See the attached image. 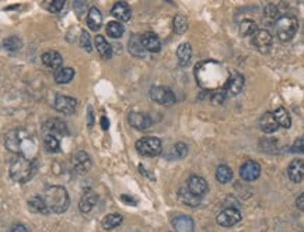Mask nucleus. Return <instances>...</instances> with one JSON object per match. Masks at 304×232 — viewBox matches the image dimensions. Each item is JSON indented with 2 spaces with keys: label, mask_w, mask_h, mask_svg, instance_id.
<instances>
[{
  "label": "nucleus",
  "mask_w": 304,
  "mask_h": 232,
  "mask_svg": "<svg viewBox=\"0 0 304 232\" xmlns=\"http://www.w3.org/2000/svg\"><path fill=\"white\" fill-rule=\"evenodd\" d=\"M5 144L9 151L35 161L34 157L37 156V144L31 135L24 129L10 130L9 133H6Z\"/></svg>",
  "instance_id": "1"
},
{
  "label": "nucleus",
  "mask_w": 304,
  "mask_h": 232,
  "mask_svg": "<svg viewBox=\"0 0 304 232\" xmlns=\"http://www.w3.org/2000/svg\"><path fill=\"white\" fill-rule=\"evenodd\" d=\"M42 199L48 207L49 214H62L69 209L71 199L65 188L62 186H49L42 193Z\"/></svg>",
  "instance_id": "2"
},
{
  "label": "nucleus",
  "mask_w": 304,
  "mask_h": 232,
  "mask_svg": "<svg viewBox=\"0 0 304 232\" xmlns=\"http://www.w3.org/2000/svg\"><path fill=\"white\" fill-rule=\"evenodd\" d=\"M35 171H37L35 161L18 156L14 161L11 162L9 173H10V178L17 184H27L30 179H33Z\"/></svg>",
  "instance_id": "3"
},
{
  "label": "nucleus",
  "mask_w": 304,
  "mask_h": 232,
  "mask_svg": "<svg viewBox=\"0 0 304 232\" xmlns=\"http://www.w3.org/2000/svg\"><path fill=\"white\" fill-rule=\"evenodd\" d=\"M297 30H299V21L293 14H283L275 22V31H276L277 38L282 42L292 41L297 33Z\"/></svg>",
  "instance_id": "4"
},
{
  "label": "nucleus",
  "mask_w": 304,
  "mask_h": 232,
  "mask_svg": "<svg viewBox=\"0 0 304 232\" xmlns=\"http://www.w3.org/2000/svg\"><path fill=\"white\" fill-rule=\"evenodd\" d=\"M161 140L158 137H142L136 141V150L145 157H156L161 152Z\"/></svg>",
  "instance_id": "5"
},
{
  "label": "nucleus",
  "mask_w": 304,
  "mask_h": 232,
  "mask_svg": "<svg viewBox=\"0 0 304 232\" xmlns=\"http://www.w3.org/2000/svg\"><path fill=\"white\" fill-rule=\"evenodd\" d=\"M150 98L154 102L160 104V105H173L177 101L175 94L171 88L163 86H156L150 88Z\"/></svg>",
  "instance_id": "6"
},
{
  "label": "nucleus",
  "mask_w": 304,
  "mask_h": 232,
  "mask_svg": "<svg viewBox=\"0 0 304 232\" xmlns=\"http://www.w3.org/2000/svg\"><path fill=\"white\" fill-rule=\"evenodd\" d=\"M243 87H244V77H243V74H240L239 71H230L227 81H226V84H224L222 90L226 94V97H236L241 92Z\"/></svg>",
  "instance_id": "7"
},
{
  "label": "nucleus",
  "mask_w": 304,
  "mask_h": 232,
  "mask_svg": "<svg viewBox=\"0 0 304 232\" xmlns=\"http://www.w3.org/2000/svg\"><path fill=\"white\" fill-rule=\"evenodd\" d=\"M216 221L219 225L222 227H234L236 224H239L241 221V213H240L237 209H233V207H228V209H224V210L217 216Z\"/></svg>",
  "instance_id": "8"
},
{
  "label": "nucleus",
  "mask_w": 304,
  "mask_h": 232,
  "mask_svg": "<svg viewBox=\"0 0 304 232\" xmlns=\"http://www.w3.org/2000/svg\"><path fill=\"white\" fill-rule=\"evenodd\" d=\"M54 107L58 112H60V114L72 115V114H75V111H76L77 101L75 99V98L58 94L56 98H55Z\"/></svg>",
  "instance_id": "9"
},
{
  "label": "nucleus",
  "mask_w": 304,
  "mask_h": 232,
  "mask_svg": "<svg viewBox=\"0 0 304 232\" xmlns=\"http://www.w3.org/2000/svg\"><path fill=\"white\" fill-rule=\"evenodd\" d=\"M252 45L261 54H268L272 46V35L266 30H258V33L252 37Z\"/></svg>",
  "instance_id": "10"
},
{
  "label": "nucleus",
  "mask_w": 304,
  "mask_h": 232,
  "mask_svg": "<svg viewBox=\"0 0 304 232\" xmlns=\"http://www.w3.org/2000/svg\"><path fill=\"white\" fill-rule=\"evenodd\" d=\"M128 122L129 124L136 130H147L150 129L153 124V119L147 114H142V112H130L128 115Z\"/></svg>",
  "instance_id": "11"
},
{
  "label": "nucleus",
  "mask_w": 304,
  "mask_h": 232,
  "mask_svg": "<svg viewBox=\"0 0 304 232\" xmlns=\"http://www.w3.org/2000/svg\"><path fill=\"white\" fill-rule=\"evenodd\" d=\"M260 175L261 167L260 164L255 161H245L240 168V176L244 181H247V182L255 181V179L260 178Z\"/></svg>",
  "instance_id": "12"
},
{
  "label": "nucleus",
  "mask_w": 304,
  "mask_h": 232,
  "mask_svg": "<svg viewBox=\"0 0 304 232\" xmlns=\"http://www.w3.org/2000/svg\"><path fill=\"white\" fill-rule=\"evenodd\" d=\"M72 164L77 173H86L91 168V158L86 151H77L72 158Z\"/></svg>",
  "instance_id": "13"
},
{
  "label": "nucleus",
  "mask_w": 304,
  "mask_h": 232,
  "mask_svg": "<svg viewBox=\"0 0 304 232\" xmlns=\"http://www.w3.org/2000/svg\"><path fill=\"white\" fill-rule=\"evenodd\" d=\"M186 189L190 190L192 194L198 196V197H202L207 192V182L202 176L192 175L186 181Z\"/></svg>",
  "instance_id": "14"
},
{
  "label": "nucleus",
  "mask_w": 304,
  "mask_h": 232,
  "mask_svg": "<svg viewBox=\"0 0 304 232\" xmlns=\"http://www.w3.org/2000/svg\"><path fill=\"white\" fill-rule=\"evenodd\" d=\"M174 229L175 232H194L195 231V222L191 218L190 216H184V214H179L175 216L173 218Z\"/></svg>",
  "instance_id": "15"
},
{
  "label": "nucleus",
  "mask_w": 304,
  "mask_h": 232,
  "mask_svg": "<svg viewBox=\"0 0 304 232\" xmlns=\"http://www.w3.org/2000/svg\"><path fill=\"white\" fill-rule=\"evenodd\" d=\"M288 175L292 182L299 184L304 178V160H293L290 162L288 169Z\"/></svg>",
  "instance_id": "16"
},
{
  "label": "nucleus",
  "mask_w": 304,
  "mask_h": 232,
  "mask_svg": "<svg viewBox=\"0 0 304 232\" xmlns=\"http://www.w3.org/2000/svg\"><path fill=\"white\" fill-rule=\"evenodd\" d=\"M142 43H143V46L146 49V52H153V54H156V52H160V49H161V42H160V38H158L156 34L153 33H145L143 35H141Z\"/></svg>",
  "instance_id": "17"
},
{
  "label": "nucleus",
  "mask_w": 304,
  "mask_h": 232,
  "mask_svg": "<svg viewBox=\"0 0 304 232\" xmlns=\"http://www.w3.org/2000/svg\"><path fill=\"white\" fill-rule=\"evenodd\" d=\"M260 129L266 133V135H271L275 133L279 129V123L276 122V119L273 116V114L271 112H265L260 119Z\"/></svg>",
  "instance_id": "18"
},
{
  "label": "nucleus",
  "mask_w": 304,
  "mask_h": 232,
  "mask_svg": "<svg viewBox=\"0 0 304 232\" xmlns=\"http://www.w3.org/2000/svg\"><path fill=\"white\" fill-rule=\"evenodd\" d=\"M111 14L118 20V21H129L130 16H132V13H130V7L128 6L126 2H116L112 7V10H111Z\"/></svg>",
  "instance_id": "19"
},
{
  "label": "nucleus",
  "mask_w": 304,
  "mask_h": 232,
  "mask_svg": "<svg viewBox=\"0 0 304 232\" xmlns=\"http://www.w3.org/2000/svg\"><path fill=\"white\" fill-rule=\"evenodd\" d=\"M43 129L48 132L46 135H54V136L69 135L66 124L63 123L62 120H59V119H51V120H48V122L45 123V126H43Z\"/></svg>",
  "instance_id": "20"
},
{
  "label": "nucleus",
  "mask_w": 304,
  "mask_h": 232,
  "mask_svg": "<svg viewBox=\"0 0 304 232\" xmlns=\"http://www.w3.org/2000/svg\"><path fill=\"white\" fill-rule=\"evenodd\" d=\"M42 63L45 66H48L49 69L52 70H59L62 67V63H63V59L56 50H48L42 55Z\"/></svg>",
  "instance_id": "21"
},
{
  "label": "nucleus",
  "mask_w": 304,
  "mask_h": 232,
  "mask_svg": "<svg viewBox=\"0 0 304 232\" xmlns=\"http://www.w3.org/2000/svg\"><path fill=\"white\" fill-rule=\"evenodd\" d=\"M98 197L97 194L94 193L92 190H86L84 194L82 196L80 199V203H79V209L82 213H90V211L94 209V205L97 204Z\"/></svg>",
  "instance_id": "22"
},
{
  "label": "nucleus",
  "mask_w": 304,
  "mask_h": 232,
  "mask_svg": "<svg viewBox=\"0 0 304 232\" xmlns=\"http://www.w3.org/2000/svg\"><path fill=\"white\" fill-rule=\"evenodd\" d=\"M87 25L91 31H98L101 25H103V14L101 11L98 10L97 7H91L88 10V14H87Z\"/></svg>",
  "instance_id": "23"
},
{
  "label": "nucleus",
  "mask_w": 304,
  "mask_h": 232,
  "mask_svg": "<svg viewBox=\"0 0 304 232\" xmlns=\"http://www.w3.org/2000/svg\"><path fill=\"white\" fill-rule=\"evenodd\" d=\"M128 46H129V52L133 55L135 58H145V55H146V49H145V46H143V43H142V39L139 35L133 34V35L129 38Z\"/></svg>",
  "instance_id": "24"
},
{
  "label": "nucleus",
  "mask_w": 304,
  "mask_h": 232,
  "mask_svg": "<svg viewBox=\"0 0 304 232\" xmlns=\"http://www.w3.org/2000/svg\"><path fill=\"white\" fill-rule=\"evenodd\" d=\"M94 42H96V48H97V52L100 54V56L105 60L111 59V56H112V48H111V45L107 42V39L104 38L103 35H97L96 39H94Z\"/></svg>",
  "instance_id": "25"
},
{
  "label": "nucleus",
  "mask_w": 304,
  "mask_h": 232,
  "mask_svg": "<svg viewBox=\"0 0 304 232\" xmlns=\"http://www.w3.org/2000/svg\"><path fill=\"white\" fill-rule=\"evenodd\" d=\"M178 199L182 204L190 205V207H196V205L201 204V201H202V197H198V196H195V194H192L190 190L186 189V188L179 189Z\"/></svg>",
  "instance_id": "26"
},
{
  "label": "nucleus",
  "mask_w": 304,
  "mask_h": 232,
  "mask_svg": "<svg viewBox=\"0 0 304 232\" xmlns=\"http://www.w3.org/2000/svg\"><path fill=\"white\" fill-rule=\"evenodd\" d=\"M28 209H30V211L35 213V214H45V216L49 214L48 207L45 204L42 196H34V197L28 200Z\"/></svg>",
  "instance_id": "27"
},
{
  "label": "nucleus",
  "mask_w": 304,
  "mask_h": 232,
  "mask_svg": "<svg viewBox=\"0 0 304 232\" xmlns=\"http://www.w3.org/2000/svg\"><path fill=\"white\" fill-rule=\"evenodd\" d=\"M177 58H178V63L179 66H185L188 65L191 62V58H192V48H191L190 43H181L177 49Z\"/></svg>",
  "instance_id": "28"
},
{
  "label": "nucleus",
  "mask_w": 304,
  "mask_h": 232,
  "mask_svg": "<svg viewBox=\"0 0 304 232\" xmlns=\"http://www.w3.org/2000/svg\"><path fill=\"white\" fill-rule=\"evenodd\" d=\"M75 77V70L72 67H60L54 73V79L58 84H67Z\"/></svg>",
  "instance_id": "29"
},
{
  "label": "nucleus",
  "mask_w": 304,
  "mask_h": 232,
  "mask_svg": "<svg viewBox=\"0 0 304 232\" xmlns=\"http://www.w3.org/2000/svg\"><path fill=\"white\" fill-rule=\"evenodd\" d=\"M273 116L276 119V122L279 123V126H282L285 129H289L292 126V119L289 116L288 111L285 108H277L275 112H273Z\"/></svg>",
  "instance_id": "30"
},
{
  "label": "nucleus",
  "mask_w": 304,
  "mask_h": 232,
  "mask_svg": "<svg viewBox=\"0 0 304 232\" xmlns=\"http://www.w3.org/2000/svg\"><path fill=\"white\" fill-rule=\"evenodd\" d=\"M216 179L220 184H228L233 179V171L227 165H219L216 169Z\"/></svg>",
  "instance_id": "31"
},
{
  "label": "nucleus",
  "mask_w": 304,
  "mask_h": 232,
  "mask_svg": "<svg viewBox=\"0 0 304 232\" xmlns=\"http://www.w3.org/2000/svg\"><path fill=\"white\" fill-rule=\"evenodd\" d=\"M258 33V25L255 21L252 20H244L240 24V34L243 37H250V35H255Z\"/></svg>",
  "instance_id": "32"
},
{
  "label": "nucleus",
  "mask_w": 304,
  "mask_h": 232,
  "mask_svg": "<svg viewBox=\"0 0 304 232\" xmlns=\"http://www.w3.org/2000/svg\"><path fill=\"white\" fill-rule=\"evenodd\" d=\"M124 33H125V27H124L120 21L108 22V25H107V34H108L111 38H121Z\"/></svg>",
  "instance_id": "33"
},
{
  "label": "nucleus",
  "mask_w": 304,
  "mask_h": 232,
  "mask_svg": "<svg viewBox=\"0 0 304 232\" xmlns=\"http://www.w3.org/2000/svg\"><path fill=\"white\" fill-rule=\"evenodd\" d=\"M43 146L46 148L48 152H59L60 151V143L58 137L54 135H46L43 137Z\"/></svg>",
  "instance_id": "34"
},
{
  "label": "nucleus",
  "mask_w": 304,
  "mask_h": 232,
  "mask_svg": "<svg viewBox=\"0 0 304 232\" xmlns=\"http://www.w3.org/2000/svg\"><path fill=\"white\" fill-rule=\"evenodd\" d=\"M122 222V216L121 214H108V216L104 217L103 220V227L104 229H114L120 225Z\"/></svg>",
  "instance_id": "35"
},
{
  "label": "nucleus",
  "mask_w": 304,
  "mask_h": 232,
  "mask_svg": "<svg viewBox=\"0 0 304 232\" xmlns=\"http://www.w3.org/2000/svg\"><path fill=\"white\" fill-rule=\"evenodd\" d=\"M22 46V41L16 35H11V37H7V38L3 41V48L6 50H10V52H16L18 49H21Z\"/></svg>",
  "instance_id": "36"
},
{
  "label": "nucleus",
  "mask_w": 304,
  "mask_h": 232,
  "mask_svg": "<svg viewBox=\"0 0 304 232\" xmlns=\"http://www.w3.org/2000/svg\"><path fill=\"white\" fill-rule=\"evenodd\" d=\"M188 154V146L185 143H177L175 146L171 148L170 152V158H177V160H182Z\"/></svg>",
  "instance_id": "37"
},
{
  "label": "nucleus",
  "mask_w": 304,
  "mask_h": 232,
  "mask_svg": "<svg viewBox=\"0 0 304 232\" xmlns=\"http://www.w3.org/2000/svg\"><path fill=\"white\" fill-rule=\"evenodd\" d=\"M174 30L177 34H184L188 30V20L182 14H178L174 18Z\"/></svg>",
  "instance_id": "38"
},
{
  "label": "nucleus",
  "mask_w": 304,
  "mask_h": 232,
  "mask_svg": "<svg viewBox=\"0 0 304 232\" xmlns=\"http://www.w3.org/2000/svg\"><path fill=\"white\" fill-rule=\"evenodd\" d=\"M277 7L276 5H273V3H269V5L265 7V17L268 20H273V21L276 22L279 16H277Z\"/></svg>",
  "instance_id": "39"
},
{
  "label": "nucleus",
  "mask_w": 304,
  "mask_h": 232,
  "mask_svg": "<svg viewBox=\"0 0 304 232\" xmlns=\"http://www.w3.org/2000/svg\"><path fill=\"white\" fill-rule=\"evenodd\" d=\"M80 46L87 52H91V41H90V35L86 31H82V35H80Z\"/></svg>",
  "instance_id": "40"
},
{
  "label": "nucleus",
  "mask_w": 304,
  "mask_h": 232,
  "mask_svg": "<svg viewBox=\"0 0 304 232\" xmlns=\"http://www.w3.org/2000/svg\"><path fill=\"white\" fill-rule=\"evenodd\" d=\"M290 151L294 152V154H304V137H300L294 141Z\"/></svg>",
  "instance_id": "41"
},
{
  "label": "nucleus",
  "mask_w": 304,
  "mask_h": 232,
  "mask_svg": "<svg viewBox=\"0 0 304 232\" xmlns=\"http://www.w3.org/2000/svg\"><path fill=\"white\" fill-rule=\"evenodd\" d=\"M65 0H52L48 7L49 11H52V13H59V11L65 7Z\"/></svg>",
  "instance_id": "42"
},
{
  "label": "nucleus",
  "mask_w": 304,
  "mask_h": 232,
  "mask_svg": "<svg viewBox=\"0 0 304 232\" xmlns=\"http://www.w3.org/2000/svg\"><path fill=\"white\" fill-rule=\"evenodd\" d=\"M9 232H27V228L21 224H14V225H11Z\"/></svg>",
  "instance_id": "43"
},
{
  "label": "nucleus",
  "mask_w": 304,
  "mask_h": 232,
  "mask_svg": "<svg viewBox=\"0 0 304 232\" xmlns=\"http://www.w3.org/2000/svg\"><path fill=\"white\" fill-rule=\"evenodd\" d=\"M296 203H297V207H299L300 210L304 211V193L301 194V196H300V197H299V199H297V201H296Z\"/></svg>",
  "instance_id": "44"
},
{
  "label": "nucleus",
  "mask_w": 304,
  "mask_h": 232,
  "mask_svg": "<svg viewBox=\"0 0 304 232\" xmlns=\"http://www.w3.org/2000/svg\"><path fill=\"white\" fill-rule=\"evenodd\" d=\"M101 126H103V129L104 130H108V127H109V120L107 118H105V116H103V118H101Z\"/></svg>",
  "instance_id": "45"
},
{
  "label": "nucleus",
  "mask_w": 304,
  "mask_h": 232,
  "mask_svg": "<svg viewBox=\"0 0 304 232\" xmlns=\"http://www.w3.org/2000/svg\"><path fill=\"white\" fill-rule=\"evenodd\" d=\"M92 126V109L88 107V127Z\"/></svg>",
  "instance_id": "46"
}]
</instances>
